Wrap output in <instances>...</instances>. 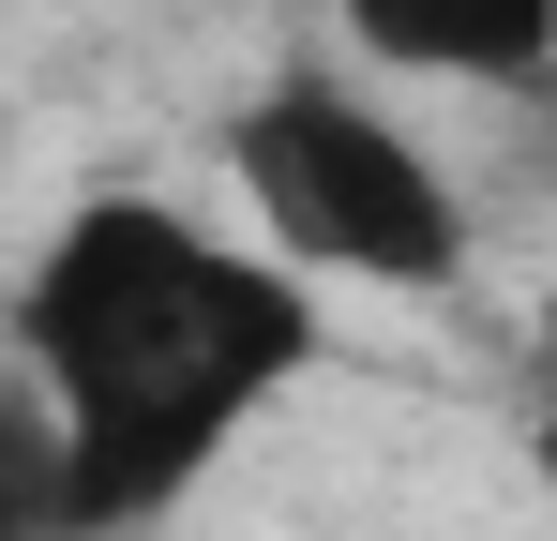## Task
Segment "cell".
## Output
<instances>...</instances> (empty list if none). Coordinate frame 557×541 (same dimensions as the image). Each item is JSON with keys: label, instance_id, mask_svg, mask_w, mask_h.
Listing matches in <instances>:
<instances>
[{"label": "cell", "instance_id": "obj_4", "mask_svg": "<svg viewBox=\"0 0 557 541\" xmlns=\"http://www.w3.org/2000/svg\"><path fill=\"white\" fill-rule=\"evenodd\" d=\"M0 541H91V512H76V451H61V422H46L30 376H0Z\"/></svg>", "mask_w": 557, "mask_h": 541}, {"label": "cell", "instance_id": "obj_5", "mask_svg": "<svg viewBox=\"0 0 557 541\" xmlns=\"http://www.w3.org/2000/svg\"><path fill=\"white\" fill-rule=\"evenodd\" d=\"M528 466L557 481V316H543V347H528Z\"/></svg>", "mask_w": 557, "mask_h": 541}, {"label": "cell", "instance_id": "obj_3", "mask_svg": "<svg viewBox=\"0 0 557 541\" xmlns=\"http://www.w3.org/2000/svg\"><path fill=\"white\" fill-rule=\"evenodd\" d=\"M347 30L362 76H422V90H482V105H528L557 90V0H317Z\"/></svg>", "mask_w": 557, "mask_h": 541}, {"label": "cell", "instance_id": "obj_1", "mask_svg": "<svg viewBox=\"0 0 557 541\" xmlns=\"http://www.w3.org/2000/svg\"><path fill=\"white\" fill-rule=\"evenodd\" d=\"M317 286L182 196H76L15 270V376L76 451L91 541H151L196 512V481L317 376Z\"/></svg>", "mask_w": 557, "mask_h": 541}, {"label": "cell", "instance_id": "obj_2", "mask_svg": "<svg viewBox=\"0 0 557 541\" xmlns=\"http://www.w3.org/2000/svg\"><path fill=\"white\" fill-rule=\"evenodd\" d=\"M226 196L242 241H272L301 286H362V301H437L482 256L467 180L422 151V121L362 76V61H272L226 105Z\"/></svg>", "mask_w": 557, "mask_h": 541}]
</instances>
